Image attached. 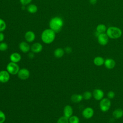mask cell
Wrapping results in <instances>:
<instances>
[{
    "label": "cell",
    "instance_id": "12",
    "mask_svg": "<svg viewBox=\"0 0 123 123\" xmlns=\"http://www.w3.org/2000/svg\"><path fill=\"white\" fill-rule=\"evenodd\" d=\"M36 38V35L34 32L32 31H27L25 35V38L27 42L31 43L33 42Z\"/></svg>",
    "mask_w": 123,
    "mask_h": 123
},
{
    "label": "cell",
    "instance_id": "6",
    "mask_svg": "<svg viewBox=\"0 0 123 123\" xmlns=\"http://www.w3.org/2000/svg\"><path fill=\"white\" fill-rule=\"evenodd\" d=\"M17 74L20 79L25 80L29 77L30 72L28 69L26 68H22L19 70Z\"/></svg>",
    "mask_w": 123,
    "mask_h": 123
},
{
    "label": "cell",
    "instance_id": "24",
    "mask_svg": "<svg viewBox=\"0 0 123 123\" xmlns=\"http://www.w3.org/2000/svg\"><path fill=\"white\" fill-rule=\"evenodd\" d=\"M6 23L1 18H0V32H2L6 28Z\"/></svg>",
    "mask_w": 123,
    "mask_h": 123
},
{
    "label": "cell",
    "instance_id": "19",
    "mask_svg": "<svg viewBox=\"0 0 123 123\" xmlns=\"http://www.w3.org/2000/svg\"><path fill=\"white\" fill-rule=\"evenodd\" d=\"M64 50L63 49L61 48H58L55 49L54 51V55L56 58H62L64 54Z\"/></svg>",
    "mask_w": 123,
    "mask_h": 123
},
{
    "label": "cell",
    "instance_id": "3",
    "mask_svg": "<svg viewBox=\"0 0 123 123\" xmlns=\"http://www.w3.org/2000/svg\"><path fill=\"white\" fill-rule=\"evenodd\" d=\"M108 37L111 39H118L122 35V30L116 26L109 27L106 32Z\"/></svg>",
    "mask_w": 123,
    "mask_h": 123
},
{
    "label": "cell",
    "instance_id": "31",
    "mask_svg": "<svg viewBox=\"0 0 123 123\" xmlns=\"http://www.w3.org/2000/svg\"><path fill=\"white\" fill-rule=\"evenodd\" d=\"M64 50L67 53H71L72 52V49L70 47H66L64 48Z\"/></svg>",
    "mask_w": 123,
    "mask_h": 123
},
{
    "label": "cell",
    "instance_id": "8",
    "mask_svg": "<svg viewBox=\"0 0 123 123\" xmlns=\"http://www.w3.org/2000/svg\"><path fill=\"white\" fill-rule=\"evenodd\" d=\"M10 74L7 70H1L0 71V82L5 83L8 82L10 78Z\"/></svg>",
    "mask_w": 123,
    "mask_h": 123
},
{
    "label": "cell",
    "instance_id": "29",
    "mask_svg": "<svg viewBox=\"0 0 123 123\" xmlns=\"http://www.w3.org/2000/svg\"><path fill=\"white\" fill-rule=\"evenodd\" d=\"M115 93L112 91H110L107 93V97L109 99H112L115 97Z\"/></svg>",
    "mask_w": 123,
    "mask_h": 123
},
{
    "label": "cell",
    "instance_id": "11",
    "mask_svg": "<svg viewBox=\"0 0 123 123\" xmlns=\"http://www.w3.org/2000/svg\"><path fill=\"white\" fill-rule=\"evenodd\" d=\"M43 49L42 45L39 42H36L33 43L30 48V50L34 53H38L40 52Z\"/></svg>",
    "mask_w": 123,
    "mask_h": 123
},
{
    "label": "cell",
    "instance_id": "9",
    "mask_svg": "<svg viewBox=\"0 0 123 123\" xmlns=\"http://www.w3.org/2000/svg\"><path fill=\"white\" fill-rule=\"evenodd\" d=\"M94 113L93 109L91 107H86L82 111L83 116L87 119L91 118Z\"/></svg>",
    "mask_w": 123,
    "mask_h": 123
},
{
    "label": "cell",
    "instance_id": "7",
    "mask_svg": "<svg viewBox=\"0 0 123 123\" xmlns=\"http://www.w3.org/2000/svg\"><path fill=\"white\" fill-rule=\"evenodd\" d=\"M97 38L98 41L100 45L105 46L108 44L109 42V37L105 33L100 34Z\"/></svg>",
    "mask_w": 123,
    "mask_h": 123
},
{
    "label": "cell",
    "instance_id": "23",
    "mask_svg": "<svg viewBox=\"0 0 123 123\" xmlns=\"http://www.w3.org/2000/svg\"><path fill=\"white\" fill-rule=\"evenodd\" d=\"M69 123H79V118L76 115H72L69 118Z\"/></svg>",
    "mask_w": 123,
    "mask_h": 123
},
{
    "label": "cell",
    "instance_id": "34",
    "mask_svg": "<svg viewBox=\"0 0 123 123\" xmlns=\"http://www.w3.org/2000/svg\"><path fill=\"white\" fill-rule=\"evenodd\" d=\"M89 1L90 3L92 5H95L97 2V0H89Z\"/></svg>",
    "mask_w": 123,
    "mask_h": 123
},
{
    "label": "cell",
    "instance_id": "20",
    "mask_svg": "<svg viewBox=\"0 0 123 123\" xmlns=\"http://www.w3.org/2000/svg\"><path fill=\"white\" fill-rule=\"evenodd\" d=\"M104 59L102 57L97 56L94 59L93 62L95 65L98 66H100L104 64Z\"/></svg>",
    "mask_w": 123,
    "mask_h": 123
},
{
    "label": "cell",
    "instance_id": "13",
    "mask_svg": "<svg viewBox=\"0 0 123 123\" xmlns=\"http://www.w3.org/2000/svg\"><path fill=\"white\" fill-rule=\"evenodd\" d=\"M19 48L20 50L23 53H27L30 50L31 47L28 42L25 41H22L20 43L19 45Z\"/></svg>",
    "mask_w": 123,
    "mask_h": 123
},
{
    "label": "cell",
    "instance_id": "16",
    "mask_svg": "<svg viewBox=\"0 0 123 123\" xmlns=\"http://www.w3.org/2000/svg\"><path fill=\"white\" fill-rule=\"evenodd\" d=\"M21 55L18 52L12 53L10 56V60L11 62L17 63L21 60Z\"/></svg>",
    "mask_w": 123,
    "mask_h": 123
},
{
    "label": "cell",
    "instance_id": "21",
    "mask_svg": "<svg viewBox=\"0 0 123 123\" xmlns=\"http://www.w3.org/2000/svg\"><path fill=\"white\" fill-rule=\"evenodd\" d=\"M106 26L102 24H100L98 25L96 27V31L98 32L99 34L105 33L107 31Z\"/></svg>",
    "mask_w": 123,
    "mask_h": 123
},
{
    "label": "cell",
    "instance_id": "4",
    "mask_svg": "<svg viewBox=\"0 0 123 123\" xmlns=\"http://www.w3.org/2000/svg\"><path fill=\"white\" fill-rule=\"evenodd\" d=\"M20 68L18 64L13 62H9L6 66V70L10 74H17Z\"/></svg>",
    "mask_w": 123,
    "mask_h": 123
},
{
    "label": "cell",
    "instance_id": "33",
    "mask_svg": "<svg viewBox=\"0 0 123 123\" xmlns=\"http://www.w3.org/2000/svg\"><path fill=\"white\" fill-rule=\"evenodd\" d=\"M34 53H33V52H29L28 54V56L29 58L30 59H33L34 57Z\"/></svg>",
    "mask_w": 123,
    "mask_h": 123
},
{
    "label": "cell",
    "instance_id": "17",
    "mask_svg": "<svg viewBox=\"0 0 123 123\" xmlns=\"http://www.w3.org/2000/svg\"><path fill=\"white\" fill-rule=\"evenodd\" d=\"M112 116L116 119H120L123 116V110L122 109L118 108L112 112Z\"/></svg>",
    "mask_w": 123,
    "mask_h": 123
},
{
    "label": "cell",
    "instance_id": "2",
    "mask_svg": "<svg viewBox=\"0 0 123 123\" xmlns=\"http://www.w3.org/2000/svg\"><path fill=\"white\" fill-rule=\"evenodd\" d=\"M63 25L62 19L59 16H55L52 18L49 22V28L53 30L55 33L60 32Z\"/></svg>",
    "mask_w": 123,
    "mask_h": 123
},
{
    "label": "cell",
    "instance_id": "27",
    "mask_svg": "<svg viewBox=\"0 0 123 123\" xmlns=\"http://www.w3.org/2000/svg\"><path fill=\"white\" fill-rule=\"evenodd\" d=\"M8 48V46L6 42H0V51H6Z\"/></svg>",
    "mask_w": 123,
    "mask_h": 123
},
{
    "label": "cell",
    "instance_id": "28",
    "mask_svg": "<svg viewBox=\"0 0 123 123\" xmlns=\"http://www.w3.org/2000/svg\"><path fill=\"white\" fill-rule=\"evenodd\" d=\"M6 120V115L5 113L0 110V123H4Z\"/></svg>",
    "mask_w": 123,
    "mask_h": 123
},
{
    "label": "cell",
    "instance_id": "1",
    "mask_svg": "<svg viewBox=\"0 0 123 123\" xmlns=\"http://www.w3.org/2000/svg\"><path fill=\"white\" fill-rule=\"evenodd\" d=\"M55 32L50 28L46 29L43 31L41 35L42 41L45 44H49L52 43L56 37Z\"/></svg>",
    "mask_w": 123,
    "mask_h": 123
},
{
    "label": "cell",
    "instance_id": "18",
    "mask_svg": "<svg viewBox=\"0 0 123 123\" xmlns=\"http://www.w3.org/2000/svg\"><path fill=\"white\" fill-rule=\"evenodd\" d=\"M83 99V95L81 94H73L71 97V100L74 103H79Z\"/></svg>",
    "mask_w": 123,
    "mask_h": 123
},
{
    "label": "cell",
    "instance_id": "30",
    "mask_svg": "<svg viewBox=\"0 0 123 123\" xmlns=\"http://www.w3.org/2000/svg\"><path fill=\"white\" fill-rule=\"evenodd\" d=\"M32 0H20V2L22 5L25 6L30 4Z\"/></svg>",
    "mask_w": 123,
    "mask_h": 123
},
{
    "label": "cell",
    "instance_id": "26",
    "mask_svg": "<svg viewBox=\"0 0 123 123\" xmlns=\"http://www.w3.org/2000/svg\"><path fill=\"white\" fill-rule=\"evenodd\" d=\"M57 123H69V118L65 117L64 116H61L57 120Z\"/></svg>",
    "mask_w": 123,
    "mask_h": 123
},
{
    "label": "cell",
    "instance_id": "10",
    "mask_svg": "<svg viewBox=\"0 0 123 123\" xmlns=\"http://www.w3.org/2000/svg\"><path fill=\"white\" fill-rule=\"evenodd\" d=\"M93 97L97 100H100L104 98V93L100 89H95L94 90L92 93Z\"/></svg>",
    "mask_w": 123,
    "mask_h": 123
},
{
    "label": "cell",
    "instance_id": "15",
    "mask_svg": "<svg viewBox=\"0 0 123 123\" xmlns=\"http://www.w3.org/2000/svg\"><path fill=\"white\" fill-rule=\"evenodd\" d=\"M104 64L106 68L108 69H112L115 66L116 62L113 59L108 58L105 60Z\"/></svg>",
    "mask_w": 123,
    "mask_h": 123
},
{
    "label": "cell",
    "instance_id": "32",
    "mask_svg": "<svg viewBox=\"0 0 123 123\" xmlns=\"http://www.w3.org/2000/svg\"><path fill=\"white\" fill-rule=\"evenodd\" d=\"M4 35L2 32H0V42H3L4 39Z\"/></svg>",
    "mask_w": 123,
    "mask_h": 123
},
{
    "label": "cell",
    "instance_id": "14",
    "mask_svg": "<svg viewBox=\"0 0 123 123\" xmlns=\"http://www.w3.org/2000/svg\"><path fill=\"white\" fill-rule=\"evenodd\" d=\"M63 116L69 118L73 115V108L69 105H66L63 108Z\"/></svg>",
    "mask_w": 123,
    "mask_h": 123
},
{
    "label": "cell",
    "instance_id": "22",
    "mask_svg": "<svg viewBox=\"0 0 123 123\" xmlns=\"http://www.w3.org/2000/svg\"><path fill=\"white\" fill-rule=\"evenodd\" d=\"M27 11L30 13H35L37 12L38 8L36 5L34 4H30L27 7Z\"/></svg>",
    "mask_w": 123,
    "mask_h": 123
},
{
    "label": "cell",
    "instance_id": "25",
    "mask_svg": "<svg viewBox=\"0 0 123 123\" xmlns=\"http://www.w3.org/2000/svg\"><path fill=\"white\" fill-rule=\"evenodd\" d=\"M92 93L88 91H86L83 94V98L86 100H89L92 97Z\"/></svg>",
    "mask_w": 123,
    "mask_h": 123
},
{
    "label": "cell",
    "instance_id": "5",
    "mask_svg": "<svg viewBox=\"0 0 123 123\" xmlns=\"http://www.w3.org/2000/svg\"><path fill=\"white\" fill-rule=\"evenodd\" d=\"M111 106V102L108 98H103L99 102V108L103 112L107 111L110 108Z\"/></svg>",
    "mask_w": 123,
    "mask_h": 123
}]
</instances>
